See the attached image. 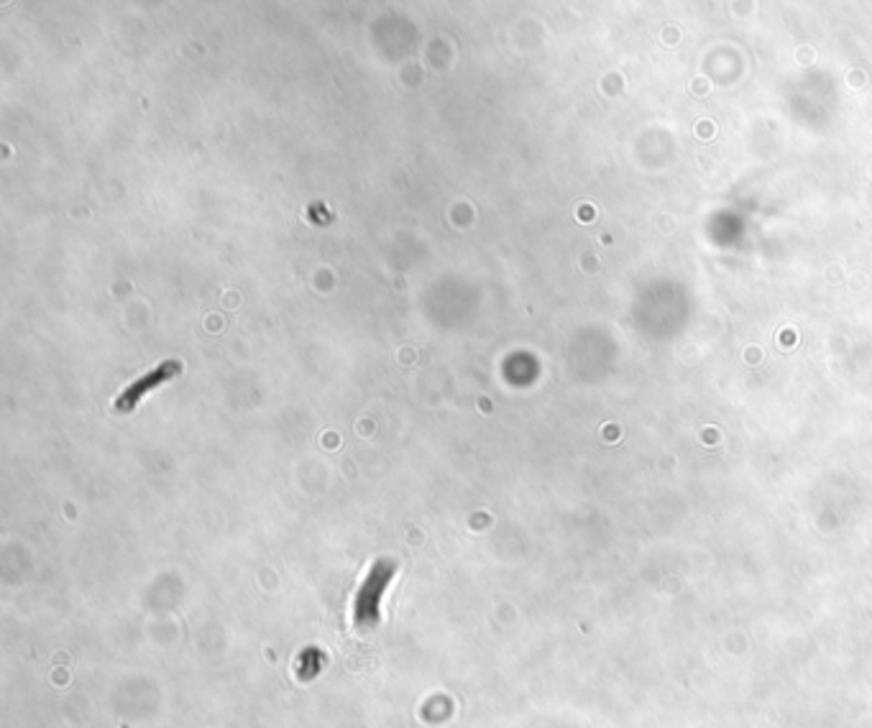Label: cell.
<instances>
[{"instance_id":"cell-1","label":"cell","mask_w":872,"mask_h":728,"mask_svg":"<svg viewBox=\"0 0 872 728\" xmlns=\"http://www.w3.org/2000/svg\"><path fill=\"white\" fill-rule=\"evenodd\" d=\"M392 575H394V562H389V560H379L377 565L368 570L366 581H364V585H361V590L356 596V624L361 629L377 626L381 596H385Z\"/></svg>"},{"instance_id":"cell-2","label":"cell","mask_w":872,"mask_h":728,"mask_svg":"<svg viewBox=\"0 0 872 728\" xmlns=\"http://www.w3.org/2000/svg\"><path fill=\"white\" fill-rule=\"evenodd\" d=\"M179 371H182V363H179V360H164V363H160L156 369L149 371L146 377L137 379L131 386L123 389V394L116 399V409L133 411L141 404V399H146V396L156 392V389L169 384L172 379H177Z\"/></svg>"}]
</instances>
